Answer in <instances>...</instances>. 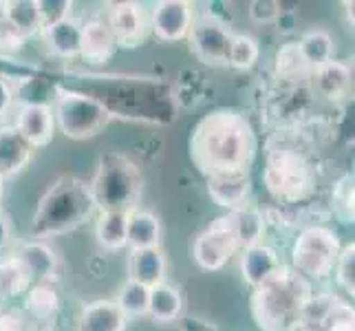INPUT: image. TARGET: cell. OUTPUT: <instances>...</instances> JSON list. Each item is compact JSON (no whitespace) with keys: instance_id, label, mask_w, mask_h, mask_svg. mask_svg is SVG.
<instances>
[{"instance_id":"6da1fadb","label":"cell","mask_w":355,"mask_h":331,"mask_svg":"<svg viewBox=\"0 0 355 331\" xmlns=\"http://www.w3.org/2000/svg\"><path fill=\"white\" fill-rule=\"evenodd\" d=\"M259 139L250 117L236 108H214L194 124L188 153L194 168L207 179L214 175L250 173Z\"/></svg>"},{"instance_id":"7a4b0ae2","label":"cell","mask_w":355,"mask_h":331,"mask_svg":"<svg viewBox=\"0 0 355 331\" xmlns=\"http://www.w3.org/2000/svg\"><path fill=\"white\" fill-rule=\"evenodd\" d=\"M263 186L280 205H298L315 194L318 168L298 133L276 130L267 137Z\"/></svg>"},{"instance_id":"3957f363","label":"cell","mask_w":355,"mask_h":331,"mask_svg":"<svg viewBox=\"0 0 355 331\" xmlns=\"http://www.w3.org/2000/svg\"><path fill=\"white\" fill-rule=\"evenodd\" d=\"M311 296L313 285L283 263L252 289V318L261 331H296Z\"/></svg>"},{"instance_id":"277c9868","label":"cell","mask_w":355,"mask_h":331,"mask_svg":"<svg viewBox=\"0 0 355 331\" xmlns=\"http://www.w3.org/2000/svg\"><path fill=\"white\" fill-rule=\"evenodd\" d=\"M95 212L97 210L87 181L69 175L58 177L53 183H49L31 217V239L46 241L69 235L87 223Z\"/></svg>"},{"instance_id":"5b68a950","label":"cell","mask_w":355,"mask_h":331,"mask_svg":"<svg viewBox=\"0 0 355 331\" xmlns=\"http://www.w3.org/2000/svg\"><path fill=\"white\" fill-rule=\"evenodd\" d=\"M87 183L97 212L130 214L132 210H137L144 179L139 168L128 157L119 153L102 155L93 179Z\"/></svg>"},{"instance_id":"8992f818","label":"cell","mask_w":355,"mask_h":331,"mask_svg":"<svg viewBox=\"0 0 355 331\" xmlns=\"http://www.w3.org/2000/svg\"><path fill=\"white\" fill-rule=\"evenodd\" d=\"M51 110L55 128L73 142L97 137L115 119V110L102 100L67 87H55V102Z\"/></svg>"},{"instance_id":"52a82bcc","label":"cell","mask_w":355,"mask_h":331,"mask_svg":"<svg viewBox=\"0 0 355 331\" xmlns=\"http://www.w3.org/2000/svg\"><path fill=\"white\" fill-rule=\"evenodd\" d=\"M342 250L340 237L329 226H307L298 232L291 245V269L309 283H322L334 276L338 256Z\"/></svg>"},{"instance_id":"ba28073f","label":"cell","mask_w":355,"mask_h":331,"mask_svg":"<svg viewBox=\"0 0 355 331\" xmlns=\"http://www.w3.org/2000/svg\"><path fill=\"white\" fill-rule=\"evenodd\" d=\"M230 24L214 11H194L192 27L188 33L190 51L205 67H227V49L232 40Z\"/></svg>"},{"instance_id":"9c48e42d","label":"cell","mask_w":355,"mask_h":331,"mask_svg":"<svg viewBox=\"0 0 355 331\" xmlns=\"http://www.w3.org/2000/svg\"><path fill=\"white\" fill-rule=\"evenodd\" d=\"M239 254V241L227 214L214 219L192 243V261L203 272H218Z\"/></svg>"},{"instance_id":"30bf717a","label":"cell","mask_w":355,"mask_h":331,"mask_svg":"<svg viewBox=\"0 0 355 331\" xmlns=\"http://www.w3.org/2000/svg\"><path fill=\"white\" fill-rule=\"evenodd\" d=\"M104 16L119 49H137L153 33L150 9H146V5L141 3H132V0L108 3L104 9Z\"/></svg>"},{"instance_id":"8fae6325","label":"cell","mask_w":355,"mask_h":331,"mask_svg":"<svg viewBox=\"0 0 355 331\" xmlns=\"http://www.w3.org/2000/svg\"><path fill=\"white\" fill-rule=\"evenodd\" d=\"M194 11L197 9L188 0H159L150 9V31L162 42L186 40Z\"/></svg>"},{"instance_id":"7c38bea8","label":"cell","mask_w":355,"mask_h":331,"mask_svg":"<svg viewBox=\"0 0 355 331\" xmlns=\"http://www.w3.org/2000/svg\"><path fill=\"white\" fill-rule=\"evenodd\" d=\"M14 126L24 142H27L33 151L44 148L49 142L53 139L55 133V121H53V110L51 104L38 102V100H24L16 106V121Z\"/></svg>"},{"instance_id":"4fadbf2b","label":"cell","mask_w":355,"mask_h":331,"mask_svg":"<svg viewBox=\"0 0 355 331\" xmlns=\"http://www.w3.org/2000/svg\"><path fill=\"white\" fill-rule=\"evenodd\" d=\"M62 298L55 283H33L22 296V314L33 331H55Z\"/></svg>"},{"instance_id":"5bb4252c","label":"cell","mask_w":355,"mask_h":331,"mask_svg":"<svg viewBox=\"0 0 355 331\" xmlns=\"http://www.w3.org/2000/svg\"><path fill=\"white\" fill-rule=\"evenodd\" d=\"M115 38L108 27L104 11L82 18V40H80V58L89 65H106L115 53Z\"/></svg>"},{"instance_id":"9a60e30c","label":"cell","mask_w":355,"mask_h":331,"mask_svg":"<svg viewBox=\"0 0 355 331\" xmlns=\"http://www.w3.org/2000/svg\"><path fill=\"white\" fill-rule=\"evenodd\" d=\"M14 254L22 261L31 276V283H55L60 280V259L46 241L29 239L20 243Z\"/></svg>"},{"instance_id":"2e32d148","label":"cell","mask_w":355,"mask_h":331,"mask_svg":"<svg viewBox=\"0 0 355 331\" xmlns=\"http://www.w3.org/2000/svg\"><path fill=\"white\" fill-rule=\"evenodd\" d=\"M207 194L227 212H234L239 207L250 205L252 197V177L250 173H234V175H214L207 177Z\"/></svg>"},{"instance_id":"e0dca14e","label":"cell","mask_w":355,"mask_h":331,"mask_svg":"<svg viewBox=\"0 0 355 331\" xmlns=\"http://www.w3.org/2000/svg\"><path fill=\"white\" fill-rule=\"evenodd\" d=\"M128 316L115 300H93L82 305L76 331H124Z\"/></svg>"},{"instance_id":"ac0fdd59","label":"cell","mask_w":355,"mask_h":331,"mask_svg":"<svg viewBox=\"0 0 355 331\" xmlns=\"http://www.w3.org/2000/svg\"><path fill=\"white\" fill-rule=\"evenodd\" d=\"M33 148L24 142L22 135L11 126H0V177L5 181L20 175L29 166Z\"/></svg>"},{"instance_id":"d6986e66","label":"cell","mask_w":355,"mask_h":331,"mask_svg":"<svg viewBox=\"0 0 355 331\" xmlns=\"http://www.w3.org/2000/svg\"><path fill=\"white\" fill-rule=\"evenodd\" d=\"M351 78H353L351 67L347 62H340V60H329L327 65L318 67L311 73L318 95H322L329 102L345 100L351 91Z\"/></svg>"},{"instance_id":"ffe728a7","label":"cell","mask_w":355,"mask_h":331,"mask_svg":"<svg viewBox=\"0 0 355 331\" xmlns=\"http://www.w3.org/2000/svg\"><path fill=\"white\" fill-rule=\"evenodd\" d=\"M128 278L135 283L155 287L164 283L168 274V259L162 248L153 250H130L128 256Z\"/></svg>"},{"instance_id":"44dd1931","label":"cell","mask_w":355,"mask_h":331,"mask_svg":"<svg viewBox=\"0 0 355 331\" xmlns=\"http://www.w3.org/2000/svg\"><path fill=\"white\" fill-rule=\"evenodd\" d=\"M227 219L239 241V254L243 250H250L254 245L263 243L265 232H267V217L263 210H259V207H254V205H245L234 212H227Z\"/></svg>"},{"instance_id":"7402d4cb","label":"cell","mask_w":355,"mask_h":331,"mask_svg":"<svg viewBox=\"0 0 355 331\" xmlns=\"http://www.w3.org/2000/svg\"><path fill=\"white\" fill-rule=\"evenodd\" d=\"M280 265H283V261L278 259L276 250L265 243L241 252V276L252 289L272 276Z\"/></svg>"},{"instance_id":"603a6c76","label":"cell","mask_w":355,"mask_h":331,"mask_svg":"<svg viewBox=\"0 0 355 331\" xmlns=\"http://www.w3.org/2000/svg\"><path fill=\"white\" fill-rule=\"evenodd\" d=\"M42 38L49 49L60 58H78L80 56V40H82V18L71 16L55 24H49L42 31Z\"/></svg>"},{"instance_id":"cb8c5ba5","label":"cell","mask_w":355,"mask_h":331,"mask_svg":"<svg viewBox=\"0 0 355 331\" xmlns=\"http://www.w3.org/2000/svg\"><path fill=\"white\" fill-rule=\"evenodd\" d=\"M181 314H183V296H181V289L177 285L164 280V283L150 287L148 316L155 323L170 325V323L179 321Z\"/></svg>"},{"instance_id":"d4e9b609","label":"cell","mask_w":355,"mask_h":331,"mask_svg":"<svg viewBox=\"0 0 355 331\" xmlns=\"http://www.w3.org/2000/svg\"><path fill=\"white\" fill-rule=\"evenodd\" d=\"M128 248L153 250L162 248V221L148 210H132L128 214Z\"/></svg>"},{"instance_id":"484cf974","label":"cell","mask_w":355,"mask_h":331,"mask_svg":"<svg viewBox=\"0 0 355 331\" xmlns=\"http://www.w3.org/2000/svg\"><path fill=\"white\" fill-rule=\"evenodd\" d=\"M95 239L106 252L128 248V214L124 212H97Z\"/></svg>"},{"instance_id":"4316f807","label":"cell","mask_w":355,"mask_h":331,"mask_svg":"<svg viewBox=\"0 0 355 331\" xmlns=\"http://www.w3.org/2000/svg\"><path fill=\"white\" fill-rule=\"evenodd\" d=\"M31 285L29 272L14 252L0 256V294L7 303L22 298Z\"/></svg>"},{"instance_id":"83f0119b","label":"cell","mask_w":355,"mask_h":331,"mask_svg":"<svg viewBox=\"0 0 355 331\" xmlns=\"http://www.w3.org/2000/svg\"><path fill=\"white\" fill-rule=\"evenodd\" d=\"M5 18L11 29H16L24 40L42 31L38 0H5Z\"/></svg>"},{"instance_id":"f1b7e54d","label":"cell","mask_w":355,"mask_h":331,"mask_svg":"<svg viewBox=\"0 0 355 331\" xmlns=\"http://www.w3.org/2000/svg\"><path fill=\"white\" fill-rule=\"evenodd\" d=\"M300 56L304 58V62L311 69V73L327 65L329 60H334V38L327 29H309L307 33H302V38L298 40Z\"/></svg>"},{"instance_id":"f546056e","label":"cell","mask_w":355,"mask_h":331,"mask_svg":"<svg viewBox=\"0 0 355 331\" xmlns=\"http://www.w3.org/2000/svg\"><path fill=\"white\" fill-rule=\"evenodd\" d=\"M276 78L283 82H304L311 80V69L304 62V58L300 56L298 42H287L278 49L276 53Z\"/></svg>"},{"instance_id":"4dcf8cb0","label":"cell","mask_w":355,"mask_h":331,"mask_svg":"<svg viewBox=\"0 0 355 331\" xmlns=\"http://www.w3.org/2000/svg\"><path fill=\"white\" fill-rule=\"evenodd\" d=\"M331 214L345 226L355 223V177L353 173H345L331 188Z\"/></svg>"},{"instance_id":"1f68e13d","label":"cell","mask_w":355,"mask_h":331,"mask_svg":"<svg viewBox=\"0 0 355 331\" xmlns=\"http://www.w3.org/2000/svg\"><path fill=\"white\" fill-rule=\"evenodd\" d=\"M261 58L259 40L252 38L250 33H232L230 49H227V67L236 71L252 69Z\"/></svg>"},{"instance_id":"d6a6232c","label":"cell","mask_w":355,"mask_h":331,"mask_svg":"<svg viewBox=\"0 0 355 331\" xmlns=\"http://www.w3.org/2000/svg\"><path fill=\"white\" fill-rule=\"evenodd\" d=\"M148 294H150V287L139 285L128 278L126 283L121 285L115 303L126 316H148Z\"/></svg>"},{"instance_id":"836d02e7","label":"cell","mask_w":355,"mask_h":331,"mask_svg":"<svg viewBox=\"0 0 355 331\" xmlns=\"http://www.w3.org/2000/svg\"><path fill=\"white\" fill-rule=\"evenodd\" d=\"M334 276H336L338 287L345 291L347 296L353 298V294H355V243L353 241L342 245Z\"/></svg>"},{"instance_id":"e575fe53","label":"cell","mask_w":355,"mask_h":331,"mask_svg":"<svg viewBox=\"0 0 355 331\" xmlns=\"http://www.w3.org/2000/svg\"><path fill=\"white\" fill-rule=\"evenodd\" d=\"M38 11L42 20V29L49 24H55L60 20H67L73 16L71 0H38Z\"/></svg>"},{"instance_id":"d590c367","label":"cell","mask_w":355,"mask_h":331,"mask_svg":"<svg viewBox=\"0 0 355 331\" xmlns=\"http://www.w3.org/2000/svg\"><path fill=\"white\" fill-rule=\"evenodd\" d=\"M250 20L256 24H274L283 16V5L276 3V0H254L250 3Z\"/></svg>"},{"instance_id":"8d00e7d4","label":"cell","mask_w":355,"mask_h":331,"mask_svg":"<svg viewBox=\"0 0 355 331\" xmlns=\"http://www.w3.org/2000/svg\"><path fill=\"white\" fill-rule=\"evenodd\" d=\"M16 110V89L7 76L0 73V126L7 124V119Z\"/></svg>"},{"instance_id":"74e56055","label":"cell","mask_w":355,"mask_h":331,"mask_svg":"<svg viewBox=\"0 0 355 331\" xmlns=\"http://www.w3.org/2000/svg\"><path fill=\"white\" fill-rule=\"evenodd\" d=\"M0 331H33L22 309L5 307L0 312Z\"/></svg>"},{"instance_id":"f35d334b","label":"cell","mask_w":355,"mask_h":331,"mask_svg":"<svg viewBox=\"0 0 355 331\" xmlns=\"http://www.w3.org/2000/svg\"><path fill=\"white\" fill-rule=\"evenodd\" d=\"M9 245H11V221L7 212L0 207V256L9 254Z\"/></svg>"},{"instance_id":"ab89813d","label":"cell","mask_w":355,"mask_h":331,"mask_svg":"<svg viewBox=\"0 0 355 331\" xmlns=\"http://www.w3.org/2000/svg\"><path fill=\"white\" fill-rule=\"evenodd\" d=\"M5 24V0H0V27Z\"/></svg>"},{"instance_id":"60d3db41","label":"cell","mask_w":355,"mask_h":331,"mask_svg":"<svg viewBox=\"0 0 355 331\" xmlns=\"http://www.w3.org/2000/svg\"><path fill=\"white\" fill-rule=\"evenodd\" d=\"M3 192H5V179L0 177V201H3Z\"/></svg>"},{"instance_id":"b9f144b4","label":"cell","mask_w":355,"mask_h":331,"mask_svg":"<svg viewBox=\"0 0 355 331\" xmlns=\"http://www.w3.org/2000/svg\"><path fill=\"white\" fill-rule=\"evenodd\" d=\"M5 307H7V300L3 298V294H0V312H3Z\"/></svg>"}]
</instances>
